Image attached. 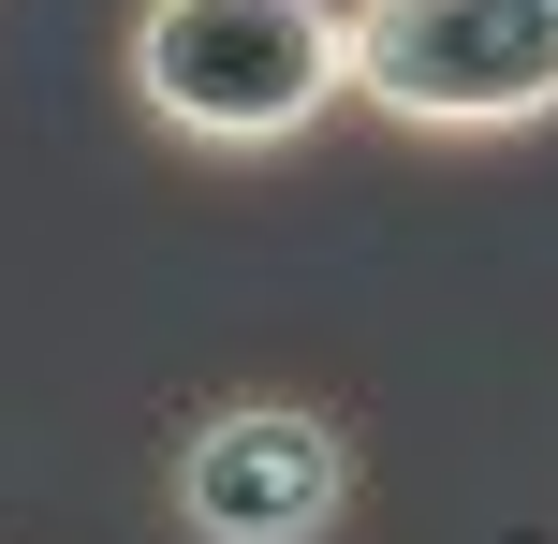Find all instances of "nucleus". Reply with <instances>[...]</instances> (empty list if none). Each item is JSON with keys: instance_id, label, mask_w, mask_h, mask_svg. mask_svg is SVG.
Segmentation results:
<instances>
[{"instance_id": "obj_1", "label": "nucleus", "mask_w": 558, "mask_h": 544, "mask_svg": "<svg viewBox=\"0 0 558 544\" xmlns=\"http://www.w3.org/2000/svg\"><path fill=\"white\" fill-rule=\"evenodd\" d=\"M133 104L177 147H235V162L324 133L353 104L338 0H147L133 15Z\"/></svg>"}, {"instance_id": "obj_3", "label": "nucleus", "mask_w": 558, "mask_h": 544, "mask_svg": "<svg viewBox=\"0 0 558 544\" xmlns=\"http://www.w3.org/2000/svg\"><path fill=\"white\" fill-rule=\"evenodd\" d=\"M162 516L192 544H338L353 516V427L308 398H221L177 427Z\"/></svg>"}, {"instance_id": "obj_2", "label": "nucleus", "mask_w": 558, "mask_h": 544, "mask_svg": "<svg viewBox=\"0 0 558 544\" xmlns=\"http://www.w3.org/2000/svg\"><path fill=\"white\" fill-rule=\"evenodd\" d=\"M353 104L397 133H530L558 118V0H353Z\"/></svg>"}]
</instances>
